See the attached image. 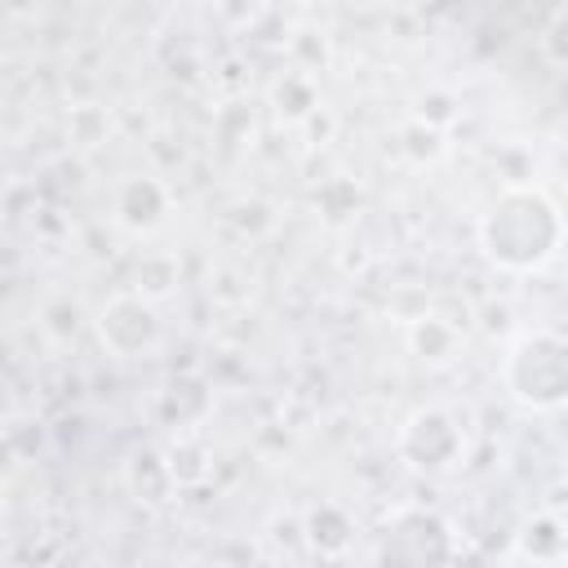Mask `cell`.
Segmentation results:
<instances>
[{
  "label": "cell",
  "mask_w": 568,
  "mask_h": 568,
  "mask_svg": "<svg viewBox=\"0 0 568 568\" xmlns=\"http://www.w3.org/2000/svg\"><path fill=\"white\" fill-rule=\"evenodd\" d=\"M169 213H173V195L151 173H129L111 191V217L129 235H155L169 222Z\"/></svg>",
  "instance_id": "6"
},
{
  "label": "cell",
  "mask_w": 568,
  "mask_h": 568,
  "mask_svg": "<svg viewBox=\"0 0 568 568\" xmlns=\"http://www.w3.org/2000/svg\"><path fill=\"white\" fill-rule=\"evenodd\" d=\"M399 151H404L413 164H435V160L444 155V133H435V129L408 120V124L399 129Z\"/></svg>",
  "instance_id": "17"
},
{
  "label": "cell",
  "mask_w": 568,
  "mask_h": 568,
  "mask_svg": "<svg viewBox=\"0 0 568 568\" xmlns=\"http://www.w3.org/2000/svg\"><path fill=\"white\" fill-rule=\"evenodd\" d=\"M67 129H71V142H75V146L93 151V146L106 142V133H111V115H106L98 102H80V106H71Z\"/></svg>",
  "instance_id": "15"
},
{
  "label": "cell",
  "mask_w": 568,
  "mask_h": 568,
  "mask_svg": "<svg viewBox=\"0 0 568 568\" xmlns=\"http://www.w3.org/2000/svg\"><path fill=\"white\" fill-rule=\"evenodd\" d=\"M226 222H231L240 235H262V231H271V226H275V209H271L266 200L248 195V200H235V204H231Z\"/></svg>",
  "instance_id": "18"
},
{
  "label": "cell",
  "mask_w": 568,
  "mask_h": 568,
  "mask_svg": "<svg viewBox=\"0 0 568 568\" xmlns=\"http://www.w3.org/2000/svg\"><path fill=\"white\" fill-rule=\"evenodd\" d=\"M475 240H479V253L497 271H506V275H537L564 248V209L537 182H519V186L506 182L493 195V204L479 213Z\"/></svg>",
  "instance_id": "1"
},
{
  "label": "cell",
  "mask_w": 568,
  "mask_h": 568,
  "mask_svg": "<svg viewBox=\"0 0 568 568\" xmlns=\"http://www.w3.org/2000/svg\"><path fill=\"white\" fill-rule=\"evenodd\" d=\"M541 53L550 67H564L568 62V4H555L546 27H541Z\"/></svg>",
  "instance_id": "20"
},
{
  "label": "cell",
  "mask_w": 568,
  "mask_h": 568,
  "mask_svg": "<svg viewBox=\"0 0 568 568\" xmlns=\"http://www.w3.org/2000/svg\"><path fill=\"white\" fill-rule=\"evenodd\" d=\"M404 342H408V355H413L417 364L444 368V364H453L457 351H462V328H457L448 315L426 311V315H417V320L404 324Z\"/></svg>",
  "instance_id": "10"
},
{
  "label": "cell",
  "mask_w": 568,
  "mask_h": 568,
  "mask_svg": "<svg viewBox=\"0 0 568 568\" xmlns=\"http://www.w3.org/2000/svg\"><path fill=\"white\" fill-rule=\"evenodd\" d=\"M18 466H22V457H18V448H13V439L4 435V426H0V488L18 475Z\"/></svg>",
  "instance_id": "21"
},
{
  "label": "cell",
  "mask_w": 568,
  "mask_h": 568,
  "mask_svg": "<svg viewBox=\"0 0 568 568\" xmlns=\"http://www.w3.org/2000/svg\"><path fill=\"white\" fill-rule=\"evenodd\" d=\"M209 413H213V386H209V377H200V373H173V377L155 390V417H160L173 435L200 430Z\"/></svg>",
  "instance_id": "7"
},
{
  "label": "cell",
  "mask_w": 568,
  "mask_h": 568,
  "mask_svg": "<svg viewBox=\"0 0 568 568\" xmlns=\"http://www.w3.org/2000/svg\"><path fill=\"white\" fill-rule=\"evenodd\" d=\"M178 284H182V262H178V253H164V248H151V253H142L138 262H133V293H142L146 302H164V297H173L178 293Z\"/></svg>",
  "instance_id": "14"
},
{
  "label": "cell",
  "mask_w": 568,
  "mask_h": 568,
  "mask_svg": "<svg viewBox=\"0 0 568 568\" xmlns=\"http://www.w3.org/2000/svg\"><path fill=\"white\" fill-rule=\"evenodd\" d=\"M93 333L102 342V351L111 359H151L164 346V320L160 306L146 302L133 288L111 293L98 311H93Z\"/></svg>",
  "instance_id": "4"
},
{
  "label": "cell",
  "mask_w": 568,
  "mask_h": 568,
  "mask_svg": "<svg viewBox=\"0 0 568 568\" xmlns=\"http://www.w3.org/2000/svg\"><path fill=\"white\" fill-rule=\"evenodd\" d=\"M515 546H519V555L532 559V564H559L564 550H568V532H564L559 510H537L532 519H524Z\"/></svg>",
  "instance_id": "12"
},
{
  "label": "cell",
  "mask_w": 568,
  "mask_h": 568,
  "mask_svg": "<svg viewBox=\"0 0 568 568\" xmlns=\"http://www.w3.org/2000/svg\"><path fill=\"white\" fill-rule=\"evenodd\" d=\"M164 462H169V475L178 488H200L209 475H213V453L209 444L200 439V430H182L164 444Z\"/></svg>",
  "instance_id": "11"
},
{
  "label": "cell",
  "mask_w": 568,
  "mask_h": 568,
  "mask_svg": "<svg viewBox=\"0 0 568 568\" xmlns=\"http://www.w3.org/2000/svg\"><path fill=\"white\" fill-rule=\"evenodd\" d=\"M120 475H124V493H129L138 506H146V510L169 506L173 493H178L160 444H138V448L124 457V470H120Z\"/></svg>",
  "instance_id": "8"
},
{
  "label": "cell",
  "mask_w": 568,
  "mask_h": 568,
  "mask_svg": "<svg viewBox=\"0 0 568 568\" xmlns=\"http://www.w3.org/2000/svg\"><path fill=\"white\" fill-rule=\"evenodd\" d=\"M457 532L453 524L422 501L395 506L373 541V568H453Z\"/></svg>",
  "instance_id": "3"
},
{
  "label": "cell",
  "mask_w": 568,
  "mask_h": 568,
  "mask_svg": "<svg viewBox=\"0 0 568 568\" xmlns=\"http://www.w3.org/2000/svg\"><path fill=\"white\" fill-rule=\"evenodd\" d=\"M271 106H275V115L284 120V124H306L315 111H320V84H315V75H306V71H284L275 84H271Z\"/></svg>",
  "instance_id": "13"
},
{
  "label": "cell",
  "mask_w": 568,
  "mask_h": 568,
  "mask_svg": "<svg viewBox=\"0 0 568 568\" xmlns=\"http://www.w3.org/2000/svg\"><path fill=\"white\" fill-rule=\"evenodd\" d=\"M40 324L53 342H71L80 333V306L71 297H49L44 311H40Z\"/></svg>",
  "instance_id": "19"
},
{
  "label": "cell",
  "mask_w": 568,
  "mask_h": 568,
  "mask_svg": "<svg viewBox=\"0 0 568 568\" xmlns=\"http://www.w3.org/2000/svg\"><path fill=\"white\" fill-rule=\"evenodd\" d=\"M501 386L528 413H559L568 404V342L559 328H528L501 355Z\"/></svg>",
  "instance_id": "2"
},
{
  "label": "cell",
  "mask_w": 568,
  "mask_h": 568,
  "mask_svg": "<svg viewBox=\"0 0 568 568\" xmlns=\"http://www.w3.org/2000/svg\"><path fill=\"white\" fill-rule=\"evenodd\" d=\"M302 546L311 550V555H320V559H342L351 546H355V519H351V510L346 506H337V501H315V506H306V515H302Z\"/></svg>",
  "instance_id": "9"
},
{
  "label": "cell",
  "mask_w": 568,
  "mask_h": 568,
  "mask_svg": "<svg viewBox=\"0 0 568 568\" xmlns=\"http://www.w3.org/2000/svg\"><path fill=\"white\" fill-rule=\"evenodd\" d=\"M457 115H462V106H457V98L448 89H426L417 98V106H413V120L435 129V133H448V124H457Z\"/></svg>",
  "instance_id": "16"
},
{
  "label": "cell",
  "mask_w": 568,
  "mask_h": 568,
  "mask_svg": "<svg viewBox=\"0 0 568 568\" xmlns=\"http://www.w3.org/2000/svg\"><path fill=\"white\" fill-rule=\"evenodd\" d=\"M395 448L399 457L413 466V470H426V475H444L453 466L466 462V426L453 408L444 404H422L404 417L399 435H395Z\"/></svg>",
  "instance_id": "5"
}]
</instances>
